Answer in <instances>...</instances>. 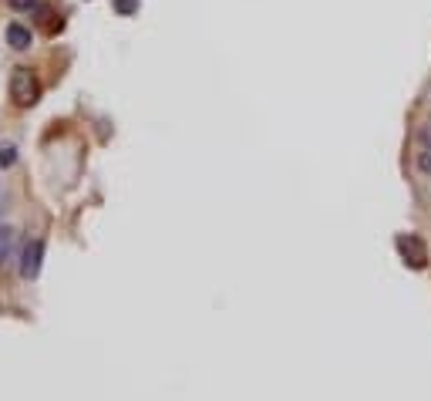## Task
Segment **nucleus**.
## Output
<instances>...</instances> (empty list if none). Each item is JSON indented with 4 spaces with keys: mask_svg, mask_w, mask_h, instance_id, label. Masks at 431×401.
<instances>
[{
    "mask_svg": "<svg viewBox=\"0 0 431 401\" xmlns=\"http://www.w3.org/2000/svg\"><path fill=\"white\" fill-rule=\"evenodd\" d=\"M11 98H14V105H20V109L37 105L41 85H37V78H34L31 68H14V75H11Z\"/></svg>",
    "mask_w": 431,
    "mask_h": 401,
    "instance_id": "nucleus-1",
    "label": "nucleus"
},
{
    "mask_svg": "<svg viewBox=\"0 0 431 401\" xmlns=\"http://www.w3.org/2000/svg\"><path fill=\"white\" fill-rule=\"evenodd\" d=\"M41 260H44V243H41V240H31V243L24 247L20 277H24V280H37V273H41Z\"/></svg>",
    "mask_w": 431,
    "mask_h": 401,
    "instance_id": "nucleus-2",
    "label": "nucleus"
},
{
    "mask_svg": "<svg viewBox=\"0 0 431 401\" xmlns=\"http://www.w3.org/2000/svg\"><path fill=\"white\" fill-rule=\"evenodd\" d=\"M17 257V230L14 226H0V270Z\"/></svg>",
    "mask_w": 431,
    "mask_h": 401,
    "instance_id": "nucleus-3",
    "label": "nucleus"
},
{
    "mask_svg": "<svg viewBox=\"0 0 431 401\" xmlns=\"http://www.w3.org/2000/svg\"><path fill=\"white\" fill-rule=\"evenodd\" d=\"M7 44L14 47V51H27L34 44V34L24 27V24H11L7 27Z\"/></svg>",
    "mask_w": 431,
    "mask_h": 401,
    "instance_id": "nucleus-4",
    "label": "nucleus"
},
{
    "mask_svg": "<svg viewBox=\"0 0 431 401\" xmlns=\"http://www.w3.org/2000/svg\"><path fill=\"white\" fill-rule=\"evenodd\" d=\"M115 11H118L122 17L139 14V0H115Z\"/></svg>",
    "mask_w": 431,
    "mask_h": 401,
    "instance_id": "nucleus-5",
    "label": "nucleus"
},
{
    "mask_svg": "<svg viewBox=\"0 0 431 401\" xmlns=\"http://www.w3.org/2000/svg\"><path fill=\"white\" fill-rule=\"evenodd\" d=\"M14 162H17V149H14V145H0V166H4V169H11Z\"/></svg>",
    "mask_w": 431,
    "mask_h": 401,
    "instance_id": "nucleus-6",
    "label": "nucleus"
},
{
    "mask_svg": "<svg viewBox=\"0 0 431 401\" xmlns=\"http://www.w3.org/2000/svg\"><path fill=\"white\" fill-rule=\"evenodd\" d=\"M418 172L431 179V149H421V152H418Z\"/></svg>",
    "mask_w": 431,
    "mask_h": 401,
    "instance_id": "nucleus-7",
    "label": "nucleus"
},
{
    "mask_svg": "<svg viewBox=\"0 0 431 401\" xmlns=\"http://www.w3.org/2000/svg\"><path fill=\"white\" fill-rule=\"evenodd\" d=\"M14 11H31V7H37V0H7Z\"/></svg>",
    "mask_w": 431,
    "mask_h": 401,
    "instance_id": "nucleus-8",
    "label": "nucleus"
},
{
    "mask_svg": "<svg viewBox=\"0 0 431 401\" xmlns=\"http://www.w3.org/2000/svg\"><path fill=\"white\" fill-rule=\"evenodd\" d=\"M418 139H421V149H431V122L418 132Z\"/></svg>",
    "mask_w": 431,
    "mask_h": 401,
    "instance_id": "nucleus-9",
    "label": "nucleus"
}]
</instances>
